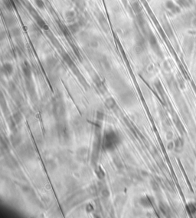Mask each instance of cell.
Wrapping results in <instances>:
<instances>
[{
    "label": "cell",
    "instance_id": "40",
    "mask_svg": "<svg viewBox=\"0 0 196 218\" xmlns=\"http://www.w3.org/2000/svg\"><path fill=\"white\" fill-rule=\"evenodd\" d=\"M96 117H97V119H98V121H102L104 119V113H103L102 111H98V112H97Z\"/></svg>",
    "mask_w": 196,
    "mask_h": 218
},
{
    "label": "cell",
    "instance_id": "26",
    "mask_svg": "<svg viewBox=\"0 0 196 218\" xmlns=\"http://www.w3.org/2000/svg\"><path fill=\"white\" fill-rule=\"evenodd\" d=\"M81 26L82 25H81V23L79 22H74L71 23L70 25H68V29L71 31V33L76 34L80 31V28Z\"/></svg>",
    "mask_w": 196,
    "mask_h": 218
},
{
    "label": "cell",
    "instance_id": "4",
    "mask_svg": "<svg viewBox=\"0 0 196 218\" xmlns=\"http://www.w3.org/2000/svg\"><path fill=\"white\" fill-rule=\"evenodd\" d=\"M19 156L24 160H31L35 156V150L33 145L29 142H25L17 148Z\"/></svg>",
    "mask_w": 196,
    "mask_h": 218
},
{
    "label": "cell",
    "instance_id": "37",
    "mask_svg": "<svg viewBox=\"0 0 196 218\" xmlns=\"http://www.w3.org/2000/svg\"><path fill=\"white\" fill-rule=\"evenodd\" d=\"M150 184H151L152 188H153V189L154 190L155 192L159 191V190H160L159 185V183L156 182V181H155V180H151V182H150Z\"/></svg>",
    "mask_w": 196,
    "mask_h": 218
},
{
    "label": "cell",
    "instance_id": "1",
    "mask_svg": "<svg viewBox=\"0 0 196 218\" xmlns=\"http://www.w3.org/2000/svg\"><path fill=\"white\" fill-rule=\"evenodd\" d=\"M121 137L117 132L112 129L105 130L102 137V146L107 152H113L120 144Z\"/></svg>",
    "mask_w": 196,
    "mask_h": 218
},
{
    "label": "cell",
    "instance_id": "13",
    "mask_svg": "<svg viewBox=\"0 0 196 218\" xmlns=\"http://www.w3.org/2000/svg\"><path fill=\"white\" fill-rule=\"evenodd\" d=\"M21 68L25 80L32 79V67L28 61H24L21 65Z\"/></svg>",
    "mask_w": 196,
    "mask_h": 218
},
{
    "label": "cell",
    "instance_id": "22",
    "mask_svg": "<svg viewBox=\"0 0 196 218\" xmlns=\"http://www.w3.org/2000/svg\"><path fill=\"white\" fill-rule=\"evenodd\" d=\"M64 19L67 22L72 23V22H76L75 20L77 19V14L74 10H68L64 13Z\"/></svg>",
    "mask_w": 196,
    "mask_h": 218
},
{
    "label": "cell",
    "instance_id": "27",
    "mask_svg": "<svg viewBox=\"0 0 196 218\" xmlns=\"http://www.w3.org/2000/svg\"><path fill=\"white\" fill-rule=\"evenodd\" d=\"M131 6H132V9L133 10V12H135V14H137V16L141 15L142 14V7L140 5V3L137 2H133L131 4Z\"/></svg>",
    "mask_w": 196,
    "mask_h": 218
},
{
    "label": "cell",
    "instance_id": "20",
    "mask_svg": "<svg viewBox=\"0 0 196 218\" xmlns=\"http://www.w3.org/2000/svg\"><path fill=\"white\" fill-rule=\"evenodd\" d=\"M45 166L46 168V170L49 173H53L57 169V164L53 159H48L45 162Z\"/></svg>",
    "mask_w": 196,
    "mask_h": 218
},
{
    "label": "cell",
    "instance_id": "14",
    "mask_svg": "<svg viewBox=\"0 0 196 218\" xmlns=\"http://www.w3.org/2000/svg\"><path fill=\"white\" fill-rule=\"evenodd\" d=\"M146 40L142 35H139L136 39V51L137 53H142L146 49Z\"/></svg>",
    "mask_w": 196,
    "mask_h": 218
},
{
    "label": "cell",
    "instance_id": "32",
    "mask_svg": "<svg viewBox=\"0 0 196 218\" xmlns=\"http://www.w3.org/2000/svg\"><path fill=\"white\" fill-rule=\"evenodd\" d=\"M183 147V140L181 138L177 139L175 142V145H174V148L176 152H181V150H182Z\"/></svg>",
    "mask_w": 196,
    "mask_h": 218
},
{
    "label": "cell",
    "instance_id": "31",
    "mask_svg": "<svg viewBox=\"0 0 196 218\" xmlns=\"http://www.w3.org/2000/svg\"><path fill=\"white\" fill-rule=\"evenodd\" d=\"M9 34L13 38H19L21 35V31L19 27H12L9 29Z\"/></svg>",
    "mask_w": 196,
    "mask_h": 218
},
{
    "label": "cell",
    "instance_id": "43",
    "mask_svg": "<svg viewBox=\"0 0 196 218\" xmlns=\"http://www.w3.org/2000/svg\"><path fill=\"white\" fill-rule=\"evenodd\" d=\"M85 208H86V211H87V213H90L94 211L93 205H92L91 204H90V203H88L87 204H86Z\"/></svg>",
    "mask_w": 196,
    "mask_h": 218
},
{
    "label": "cell",
    "instance_id": "36",
    "mask_svg": "<svg viewBox=\"0 0 196 218\" xmlns=\"http://www.w3.org/2000/svg\"><path fill=\"white\" fill-rule=\"evenodd\" d=\"M34 2H35V4L36 5V6L39 9L44 10L45 9V3L43 0H34Z\"/></svg>",
    "mask_w": 196,
    "mask_h": 218
},
{
    "label": "cell",
    "instance_id": "15",
    "mask_svg": "<svg viewBox=\"0 0 196 218\" xmlns=\"http://www.w3.org/2000/svg\"><path fill=\"white\" fill-rule=\"evenodd\" d=\"M5 162L6 166L11 169H15L19 167V163L14 156L8 154L5 158Z\"/></svg>",
    "mask_w": 196,
    "mask_h": 218
},
{
    "label": "cell",
    "instance_id": "29",
    "mask_svg": "<svg viewBox=\"0 0 196 218\" xmlns=\"http://www.w3.org/2000/svg\"><path fill=\"white\" fill-rule=\"evenodd\" d=\"M113 163L116 166V167L117 168L118 170H120V169H124V164H123L122 160H121V159L119 156H114V157L113 158Z\"/></svg>",
    "mask_w": 196,
    "mask_h": 218
},
{
    "label": "cell",
    "instance_id": "25",
    "mask_svg": "<svg viewBox=\"0 0 196 218\" xmlns=\"http://www.w3.org/2000/svg\"><path fill=\"white\" fill-rule=\"evenodd\" d=\"M104 104H105V106H106V107L109 110H113L117 107L116 100H115L113 98H112V97H110V98H107Z\"/></svg>",
    "mask_w": 196,
    "mask_h": 218
},
{
    "label": "cell",
    "instance_id": "7",
    "mask_svg": "<svg viewBox=\"0 0 196 218\" xmlns=\"http://www.w3.org/2000/svg\"><path fill=\"white\" fill-rule=\"evenodd\" d=\"M28 10H29V12H30V14H32V17H33V19H35L37 25H38V27H39L41 29H42V30L48 31L49 30V27H48V25H47L46 22L44 21V19H42V18L39 15V14H38V12L35 11V9H34L32 6H29Z\"/></svg>",
    "mask_w": 196,
    "mask_h": 218
},
{
    "label": "cell",
    "instance_id": "8",
    "mask_svg": "<svg viewBox=\"0 0 196 218\" xmlns=\"http://www.w3.org/2000/svg\"><path fill=\"white\" fill-rule=\"evenodd\" d=\"M146 36H147V39H148L149 43H150V46H151L152 49L153 50V51H154L158 56H163L161 49H160L158 41H157V39L155 38V35H153L150 31H148L146 32Z\"/></svg>",
    "mask_w": 196,
    "mask_h": 218
},
{
    "label": "cell",
    "instance_id": "23",
    "mask_svg": "<svg viewBox=\"0 0 196 218\" xmlns=\"http://www.w3.org/2000/svg\"><path fill=\"white\" fill-rule=\"evenodd\" d=\"M57 64H58V60H57L56 58L53 57V56L48 57L45 60V67L49 70H52L53 69L55 68Z\"/></svg>",
    "mask_w": 196,
    "mask_h": 218
},
{
    "label": "cell",
    "instance_id": "34",
    "mask_svg": "<svg viewBox=\"0 0 196 218\" xmlns=\"http://www.w3.org/2000/svg\"><path fill=\"white\" fill-rule=\"evenodd\" d=\"M8 124H9V128H10V130H12V132L15 131L16 130V122L15 121L14 118L12 117H9V119H8Z\"/></svg>",
    "mask_w": 196,
    "mask_h": 218
},
{
    "label": "cell",
    "instance_id": "35",
    "mask_svg": "<svg viewBox=\"0 0 196 218\" xmlns=\"http://www.w3.org/2000/svg\"><path fill=\"white\" fill-rule=\"evenodd\" d=\"M74 2H75L77 9H78L80 11L84 10V8H85V2H84V0H74Z\"/></svg>",
    "mask_w": 196,
    "mask_h": 218
},
{
    "label": "cell",
    "instance_id": "11",
    "mask_svg": "<svg viewBox=\"0 0 196 218\" xmlns=\"http://www.w3.org/2000/svg\"><path fill=\"white\" fill-rule=\"evenodd\" d=\"M93 82L94 83L95 86L98 88V91L100 92L101 94H105L107 93V87L105 86L104 83L102 81L101 79L98 76V75L95 74L93 76Z\"/></svg>",
    "mask_w": 196,
    "mask_h": 218
},
{
    "label": "cell",
    "instance_id": "30",
    "mask_svg": "<svg viewBox=\"0 0 196 218\" xmlns=\"http://www.w3.org/2000/svg\"><path fill=\"white\" fill-rule=\"evenodd\" d=\"M124 185H125V183H124L123 182H116V183L113 184V189L115 192H119L123 191L124 188Z\"/></svg>",
    "mask_w": 196,
    "mask_h": 218
},
{
    "label": "cell",
    "instance_id": "21",
    "mask_svg": "<svg viewBox=\"0 0 196 218\" xmlns=\"http://www.w3.org/2000/svg\"><path fill=\"white\" fill-rule=\"evenodd\" d=\"M166 7L169 12H171L173 14H177L179 12H180V8L175 4L172 1H167L166 2Z\"/></svg>",
    "mask_w": 196,
    "mask_h": 218
},
{
    "label": "cell",
    "instance_id": "19",
    "mask_svg": "<svg viewBox=\"0 0 196 218\" xmlns=\"http://www.w3.org/2000/svg\"><path fill=\"white\" fill-rule=\"evenodd\" d=\"M73 127L74 129V131L76 133H81L84 129V122L81 120V118L77 117V118L74 119V121H73Z\"/></svg>",
    "mask_w": 196,
    "mask_h": 218
},
{
    "label": "cell",
    "instance_id": "17",
    "mask_svg": "<svg viewBox=\"0 0 196 218\" xmlns=\"http://www.w3.org/2000/svg\"><path fill=\"white\" fill-rule=\"evenodd\" d=\"M154 202V201L153 200V198L150 196H144L140 198L139 200V203L142 207L145 208H150L153 207V203Z\"/></svg>",
    "mask_w": 196,
    "mask_h": 218
},
{
    "label": "cell",
    "instance_id": "10",
    "mask_svg": "<svg viewBox=\"0 0 196 218\" xmlns=\"http://www.w3.org/2000/svg\"><path fill=\"white\" fill-rule=\"evenodd\" d=\"M89 150L87 147H81L76 152V157L81 162H87L88 159Z\"/></svg>",
    "mask_w": 196,
    "mask_h": 218
},
{
    "label": "cell",
    "instance_id": "9",
    "mask_svg": "<svg viewBox=\"0 0 196 218\" xmlns=\"http://www.w3.org/2000/svg\"><path fill=\"white\" fill-rule=\"evenodd\" d=\"M25 85H26L27 91H28L29 96H30L31 99L33 102H35L37 100V95L36 92H35V85H34L33 82H32V79L29 80H25Z\"/></svg>",
    "mask_w": 196,
    "mask_h": 218
},
{
    "label": "cell",
    "instance_id": "41",
    "mask_svg": "<svg viewBox=\"0 0 196 218\" xmlns=\"http://www.w3.org/2000/svg\"><path fill=\"white\" fill-rule=\"evenodd\" d=\"M126 199H124V198H123V197H120V198H118L116 200V205L117 207H119L120 205H121V206H123L124 204V202H125Z\"/></svg>",
    "mask_w": 196,
    "mask_h": 218
},
{
    "label": "cell",
    "instance_id": "3",
    "mask_svg": "<svg viewBox=\"0 0 196 218\" xmlns=\"http://www.w3.org/2000/svg\"><path fill=\"white\" fill-rule=\"evenodd\" d=\"M55 132L60 143L63 144H67L68 143L70 140V130L64 120L59 121V123L57 124Z\"/></svg>",
    "mask_w": 196,
    "mask_h": 218
},
{
    "label": "cell",
    "instance_id": "38",
    "mask_svg": "<svg viewBox=\"0 0 196 218\" xmlns=\"http://www.w3.org/2000/svg\"><path fill=\"white\" fill-rule=\"evenodd\" d=\"M101 194L103 198H108L110 195H111V191H110V190L107 187H105V188H103V189L101 190Z\"/></svg>",
    "mask_w": 196,
    "mask_h": 218
},
{
    "label": "cell",
    "instance_id": "33",
    "mask_svg": "<svg viewBox=\"0 0 196 218\" xmlns=\"http://www.w3.org/2000/svg\"><path fill=\"white\" fill-rule=\"evenodd\" d=\"M95 172H96L97 176H98V178L100 179V180H103V179L105 178L104 171H103V169H102L100 166H98V167L96 168V171H95Z\"/></svg>",
    "mask_w": 196,
    "mask_h": 218
},
{
    "label": "cell",
    "instance_id": "16",
    "mask_svg": "<svg viewBox=\"0 0 196 218\" xmlns=\"http://www.w3.org/2000/svg\"><path fill=\"white\" fill-rule=\"evenodd\" d=\"M97 18H98V22L99 24H100V27L103 28V30L105 32H107L108 30H109V23H108L107 19L105 17L104 14L100 12Z\"/></svg>",
    "mask_w": 196,
    "mask_h": 218
},
{
    "label": "cell",
    "instance_id": "42",
    "mask_svg": "<svg viewBox=\"0 0 196 218\" xmlns=\"http://www.w3.org/2000/svg\"><path fill=\"white\" fill-rule=\"evenodd\" d=\"M177 3L181 7H186L189 4L188 0H177Z\"/></svg>",
    "mask_w": 196,
    "mask_h": 218
},
{
    "label": "cell",
    "instance_id": "2",
    "mask_svg": "<svg viewBox=\"0 0 196 218\" xmlns=\"http://www.w3.org/2000/svg\"><path fill=\"white\" fill-rule=\"evenodd\" d=\"M94 140L93 143V150L91 153V162L94 166H96L97 162L99 159V154H100V146H102V137H101V124L98 126L97 124L95 128L94 134Z\"/></svg>",
    "mask_w": 196,
    "mask_h": 218
},
{
    "label": "cell",
    "instance_id": "28",
    "mask_svg": "<svg viewBox=\"0 0 196 218\" xmlns=\"http://www.w3.org/2000/svg\"><path fill=\"white\" fill-rule=\"evenodd\" d=\"M12 117H13L15 121L16 122L17 124H21L22 121V119H23V116H22V113L19 111H14L13 114H12Z\"/></svg>",
    "mask_w": 196,
    "mask_h": 218
},
{
    "label": "cell",
    "instance_id": "6",
    "mask_svg": "<svg viewBox=\"0 0 196 218\" xmlns=\"http://www.w3.org/2000/svg\"><path fill=\"white\" fill-rule=\"evenodd\" d=\"M120 99L121 102L126 106H132L137 101V98L133 92L128 88H124L121 90V93L120 94Z\"/></svg>",
    "mask_w": 196,
    "mask_h": 218
},
{
    "label": "cell",
    "instance_id": "24",
    "mask_svg": "<svg viewBox=\"0 0 196 218\" xmlns=\"http://www.w3.org/2000/svg\"><path fill=\"white\" fill-rule=\"evenodd\" d=\"M4 21L8 26L11 27L15 26L16 19L15 18V16L12 15V14H6L4 17Z\"/></svg>",
    "mask_w": 196,
    "mask_h": 218
},
{
    "label": "cell",
    "instance_id": "18",
    "mask_svg": "<svg viewBox=\"0 0 196 218\" xmlns=\"http://www.w3.org/2000/svg\"><path fill=\"white\" fill-rule=\"evenodd\" d=\"M13 72V66H12V64H10V63H5V64L2 66V72L5 76H9L12 75Z\"/></svg>",
    "mask_w": 196,
    "mask_h": 218
},
{
    "label": "cell",
    "instance_id": "39",
    "mask_svg": "<svg viewBox=\"0 0 196 218\" xmlns=\"http://www.w3.org/2000/svg\"><path fill=\"white\" fill-rule=\"evenodd\" d=\"M159 208H160V210H161V211L163 212V214H164L165 215H167L168 212L169 211V208H168L166 204H160Z\"/></svg>",
    "mask_w": 196,
    "mask_h": 218
},
{
    "label": "cell",
    "instance_id": "5",
    "mask_svg": "<svg viewBox=\"0 0 196 218\" xmlns=\"http://www.w3.org/2000/svg\"><path fill=\"white\" fill-rule=\"evenodd\" d=\"M53 114L54 116V118H56L57 121H62L64 120L66 114V109L64 104L61 101V100H56L52 105V109H51Z\"/></svg>",
    "mask_w": 196,
    "mask_h": 218
},
{
    "label": "cell",
    "instance_id": "12",
    "mask_svg": "<svg viewBox=\"0 0 196 218\" xmlns=\"http://www.w3.org/2000/svg\"><path fill=\"white\" fill-rule=\"evenodd\" d=\"M10 141L12 143V146H14L15 149H17L21 145V143L22 141V137L20 134V133L15 130V131L12 132V135L10 137Z\"/></svg>",
    "mask_w": 196,
    "mask_h": 218
}]
</instances>
